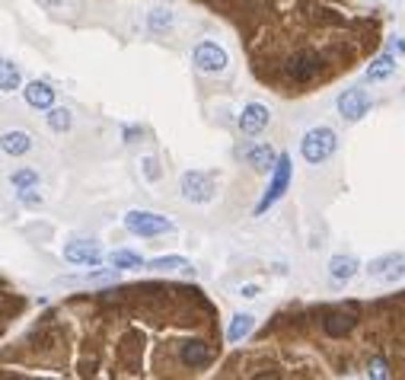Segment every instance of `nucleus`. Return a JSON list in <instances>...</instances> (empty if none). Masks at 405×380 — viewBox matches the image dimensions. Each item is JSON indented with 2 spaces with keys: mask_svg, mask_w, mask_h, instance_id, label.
Here are the masks:
<instances>
[{
  "mask_svg": "<svg viewBox=\"0 0 405 380\" xmlns=\"http://www.w3.org/2000/svg\"><path fill=\"white\" fill-rule=\"evenodd\" d=\"M338 147V135L332 128H326V125H319V128H310L307 135L300 137V153L307 163H313V167H319V163H326V160L335 153Z\"/></svg>",
  "mask_w": 405,
  "mask_h": 380,
  "instance_id": "nucleus-1",
  "label": "nucleus"
},
{
  "mask_svg": "<svg viewBox=\"0 0 405 380\" xmlns=\"http://www.w3.org/2000/svg\"><path fill=\"white\" fill-rule=\"evenodd\" d=\"M125 227H128V234H135V236H166L176 230V224L157 211H141V208H135V211L125 214Z\"/></svg>",
  "mask_w": 405,
  "mask_h": 380,
  "instance_id": "nucleus-2",
  "label": "nucleus"
},
{
  "mask_svg": "<svg viewBox=\"0 0 405 380\" xmlns=\"http://www.w3.org/2000/svg\"><path fill=\"white\" fill-rule=\"evenodd\" d=\"M179 192H182L185 202H192V205H208L211 198H214V192H217V183H214V176L211 173L188 169V173H182V179H179Z\"/></svg>",
  "mask_w": 405,
  "mask_h": 380,
  "instance_id": "nucleus-3",
  "label": "nucleus"
},
{
  "mask_svg": "<svg viewBox=\"0 0 405 380\" xmlns=\"http://www.w3.org/2000/svg\"><path fill=\"white\" fill-rule=\"evenodd\" d=\"M291 173H293L291 157H287V153H281V157H278V163H275V169H271L268 189H265V195L259 198V205H255V214H265L271 205H275V202H278L281 195H284V192H287V185H291Z\"/></svg>",
  "mask_w": 405,
  "mask_h": 380,
  "instance_id": "nucleus-4",
  "label": "nucleus"
},
{
  "mask_svg": "<svg viewBox=\"0 0 405 380\" xmlns=\"http://www.w3.org/2000/svg\"><path fill=\"white\" fill-rule=\"evenodd\" d=\"M192 64L204 74H220V70H227V52L217 42H198L192 48Z\"/></svg>",
  "mask_w": 405,
  "mask_h": 380,
  "instance_id": "nucleus-5",
  "label": "nucleus"
},
{
  "mask_svg": "<svg viewBox=\"0 0 405 380\" xmlns=\"http://www.w3.org/2000/svg\"><path fill=\"white\" fill-rule=\"evenodd\" d=\"M335 106H338V115H342L345 122H360L370 109V96H367V90H360V86H348V90L338 96Z\"/></svg>",
  "mask_w": 405,
  "mask_h": 380,
  "instance_id": "nucleus-6",
  "label": "nucleus"
},
{
  "mask_svg": "<svg viewBox=\"0 0 405 380\" xmlns=\"http://www.w3.org/2000/svg\"><path fill=\"white\" fill-rule=\"evenodd\" d=\"M367 275L374 282H396L405 275V252H386V256L370 259Z\"/></svg>",
  "mask_w": 405,
  "mask_h": 380,
  "instance_id": "nucleus-7",
  "label": "nucleus"
},
{
  "mask_svg": "<svg viewBox=\"0 0 405 380\" xmlns=\"http://www.w3.org/2000/svg\"><path fill=\"white\" fill-rule=\"evenodd\" d=\"M64 259H68L70 266H90L96 268L99 262H102V250H99V243H93V240H70V243H64Z\"/></svg>",
  "mask_w": 405,
  "mask_h": 380,
  "instance_id": "nucleus-8",
  "label": "nucleus"
},
{
  "mask_svg": "<svg viewBox=\"0 0 405 380\" xmlns=\"http://www.w3.org/2000/svg\"><path fill=\"white\" fill-rule=\"evenodd\" d=\"M319 70H323V58H319L316 52H300V54H293L291 61H287V77H293L297 84L313 80Z\"/></svg>",
  "mask_w": 405,
  "mask_h": 380,
  "instance_id": "nucleus-9",
  "label": "nucleus"
},
{
  "mask_svg": "<svg viewBox=\"0 0 405 380\" xmlns=\"http://www.w3.org/2000/svg\"><path fill=\"white\" fill-rule=\"evenodd\" d=\"M268 119H271L268 106H262V102H249L240 115V131L246 137H252V135H259V131L268 128Z\"/></svg>",
  "mask_w": 405,
  "mask_h": 380,
  "instance_id": "nucleus-10",
  "label": "nucleus"
},
{
  "mask_svg": "<svg viewBox=\"0 0 405 380\" xmlns=\"http://www.w3.org/2000/svg\"><path fill=\"white\" fill-rule=\"evenodd\" d=\"M281 153H275V147L271 144H252L246 147V160H249V167L255 169V173H268L275 169V163H278Z\"/></svg>",
  "mask_w": 405,
  "mask_h": 380,
  "instance_id": "nucleus-11",
  "label": "nucleus"
},
{
  "mask_svg": "<svg viewBox=\"0 0 405 380\" xmlns=\"http://www.w3.org/2000/svg\"><path fill=\"white\" fill-rule=\"evenodd\" d=\"M179 358H182V365L195 371V367H204L211 361V349L201 342V339H188V342H182Z\"/></svg>",
  "mask_w": 405,
  "mask_h": 380,
  "instance_id": "nucleus-12",
  "label": "nucleus"
},
{
  "mask_svg": "<svg viewBox=\"0 0 405 380\" xmlns=\"http://www.w3.org/2000/svg\"><path fill=\"white\" fill-rule=\"evenodd\" d=\"M354 323H358L354 310H332L329 317L323 319V329H326V335H332V339H342L345 333L354 329Z\"/></svg>",
  "mask_w": 405,
  "mask_h": 380,
  "instance_id": "nucleus-13",
  "label": "nucleus"
},
{
  "mask_svg": "<svg viewBox=\"0 0 405 380\" xmlns=\"http://www.w3.org/2000/svg\"><path fill=\"white\" fill-rule=\"evenodd\" d=\"M23 96L32 109H52L54 106V90H52V84H45V80H32V84L23 90Z\"/></svg>",
  "mask_w": 405,
  "mask_h": 380,
  "instance_id": "nucleus-14",
  "label": "nucleus"
},
{
  "mask_svg": "<svg viewBox=\"0 0 405 380\" xmlns=\"http://www.w3.org/2000/svg\"><path fill=\"white\" fill-rule=\"evenodd\" d=\"M360 262L354 256H345V252H338V256L329 259V275L335 278V282H351L354 275H358Z\"/></svg>",
  "mask_w": 405,
  "mask_h": 380,
  "instance_id": "nucleus-15",
  "label": "nucleus"
},
{
  "mask_svg": "<svg viewBox=\"0 0 405 380\" xmlns=\"http://www.w3.org/2000/svg\"><path fill=\"white\" fill-rule=\"evenodd\" d=\"M396 74V58L392 54H380V58H374L367 68V80L370 84H380V80H386V77Z\"/></svg>",
  "mask_w": 405,
  "mask_h": 380,
  "instance_id": "nucleus-16",
  "label": "nucleus"
},
{
  "mask_svg": "<svg viewBox=\"0 0 405 380\" xmlns=\"http://www.w3.org/2000/svg\"><path fill=\"white\" fill-rule=\"evenodd\" d=\"M252 329H255V317H252V313H236V317H233V323H230V329H227V339L236 345V342H243Z\"/></svg>",
  "mask_w": 405,
  "mask_h": 380,
  "instance_id": "nucleus-17",
  "label": "nucleus"
},
{
  "mask_svg": "<svg viewBox=\"0 0 405 380\" xmlns=\"http://www.w3.org/2000/svg\"><path fill=\"white\" fill-rule=\"evenodd\" d=\"M29 147H32V137L26 131H7L3 135V153L7 157H23Z\"/></svg>",
  "mask_w": 405,
  "mask_h": 380,
  "instance_id": "nucleus-18",
  "label": "nucleus"
},
{
  "mask_svg": "<svg viewBox=\"0 0 405 380\" xmlns=\"http://www.w3.org/2000/svg\"><path fill=\"white\" fill-rule=\"evenodd\" d=\"M109 266L121 268V272H131V268L144 266V259H141V252H135V250H112L109 252Z\"/></svg>",
  "mask_w": 405,
  "mask_h": 380,
  "instance_id": "nucleus-19",
  "label": "nucleus"
},
{
  "mask_svg": "<svg viewBox=\"0 0 405 380\" xmlns=\"http://www.w3.org/2000/svg\"><path fill=\"white\" fill-rule=\"evenodd\" d=\"M147 268L151 272H192V262L182 256H160V259H151Z\"/></svg>",
  "mask_w": 405,
  "mask_h": 380,
  "instance_id": "nucleus-20",
  "label": "nucleus"
},
{
  "mask_svg": "<svg viewBox=\"0 0 405 380\" xmlns=\"http://www.w3.org/2000/svg\"><path fill=\"white\" fill-rule=\"evenodd\" d=\"M20 84H23L20 68H16V64L7 58V61L0 64V90H3V93H13V90H20Z\"/></svg>",
  "mask_w": 405,
  "mask_h": 380,
  "instance_id": "nucleus-21",
  "label": "nucleus"
},
{
  "mask_svg": "<svg viewBox=\"0 0 405 380\" xmlns=\"http://www.w3.org/2000/svg\"><path fill=\"white\" fill-rule=\"evenodd\" d=\"M70 125H74V115H70V109H48V128L58 131V135H64V131H70Z\"/></svg>",
  "mask_w": 405,
  "mask_h": 380,
  "instance_id": "nucleus-22",
  "label": "nucleus"
},
{
  "mask_svg": "<svg viewBox=\"0 0 405 380\" xmlns=\"http://www.w3.org/2000/svg\"><path fill=\"white\" fill-rule=\"evenodd\" d=\"M10 183H13V189H32V185H38V169L32 167H23V169H16L13 176H10Z\"/></svg>",
  "mask_w": 405,
  "mask_h": 380,
  "instance_id": "nucleus-23",
  "label": "nucleus"
},
{
  "mask_svg": "<svg viewBox=\"0 0 405 380\" xmlns=\"http://www.w3.org/2000/svg\"><path fill=\"white\" fill-rule=\"evenodd\" d=\"M169 26H173V16L163 13V10H153V13H151V29L153 32H166Z\"/></svg>",
  "mask_w": 405,
  "mask_h": 380,
  "instance_id": "nucleus-24",
  "label": "nucleus"
},
{
  "mask_svg": "<svg viewBox=\"0 0 405 380\" xmlns=\"http://www.w3.org/2000/svg\"><path fill=\"white\" fill-rule=\"evenodd\" d=\"M367 374L370 377H390V367H386V361H383V358H374V361H370L367 365Z\"/></svg>",
  "mask_w": 405,
  "mask_h": 380,
  "instance_id": "nucleus-25",
  "label": "nucleus"
},
{
  "mask_svg": "<svg viewBox=\"0 0 405 380\" xmlns=\"http://www.w3.org/2000/svg\"><path fill=\"white\" fill-rule=\"evenodd\" d=\"M20 202L29 205V208H38V205H42V195L36 192V185H32V189H20Z\"/></svg>",
  "mask_w": 405,
  "mask_h": 380,
  "instance_id": "nucleus-26",
  "label": "nucleus"
},
{
  "mask_svg": "<svg viewBox=\"0 0 405 380\" xmlns=\"http://www.w3.org/2000/svg\"><path fill=\"white\" fill-rule=\"evenodd\" d=\"M144 167H147V176H151V179H157V176H160L157 160H153V157H147V160H144Z\"/></svg>",
  "mask_w": 405,
  "mask_h": 380,
  "instance_id": "nucleus-27",
  "label": "nucleus"
},
{
  "mask_svg": "<svg viewBox=\"0 0 405 380\" xmlns=\"http://www.w3.org/2000/svg\"><path fill=\"white\" fill-rule=\"evenodd\" d=\"M255 291H259L255 284H246V288H243V297H255Z\"/></svg>",
  "mask_w": 405,
  "mask_h": 380,
  "instance_id": "nucleus-28",
  "label": "nucleus"
}]
</instances>
